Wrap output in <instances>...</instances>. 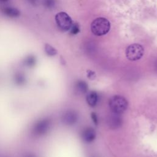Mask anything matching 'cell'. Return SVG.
I'll use <instances>...</instances> for the list:
<instances>
[{"mask_svg": "<svg viewBox=\"0 0 157 157\" xmlns=\"http://www.w3.org/2000/svg\"><path fill=\"white\" fill-rule=\"evenodd\" d=\"M110 28V22L105 18L100 17L95 19L91 24V30L96 36L106 34Z\"/></svg>", "mask_w": 157, "mask_h": 157, "instance_id": "obj_1", "label": "cell"}, {"mask_svg": "<svg viewBox=\"0 0 157 157\" xmlns=\"http://www.w3.org/2000/svg\"><path fill=\"white\" fill-rule=\"evenodd\" d=\"M109 107L113 113L121 114L128 107V101L123 96L120 95L113 96L109 102Z\"/></svg>", "mask_w": 157, "mask_h": 157, "instance_id": "obj_2", "label": "cell"}, {"mask_svg": "<svg viewBox=\"0 0 157 157\" xmlns=\"http://www.w3.org/2000/svg\"><path fill=\"white\" fill-rule=\"evenodd\" d=\"M55 21L58 28L63 31H69L72 25L71 18L64 12H60L55 15Z\"/></svg>", "mask_w": 157, "mask_h": 157, "instance_id": "obj_3", "label": "cell"}, {"mask_svg": "<svg viewBox=\"0 0 157 157\" xmlns=\"http://www.w3.org/2000/svg\"><path fill=\"white\" fill-rule=\"evenodd\" d=\"M144 53L143 47L138 44H133L129 45L126 50V58L130 61L140 59Z\"/></svg>", "mask_w": 157, "mask_h": 157, "instance_id": "obj_4", "label": "cell"}, {"mask_svg": "<svg viewBox=\"0 0 157 157\" xmlns=\"http://www.w3.org/2000/svg\"><path fill=\"white\" fill-rule=\"evenodd\" d=\"M107 123L109 127L112 129H117L120 127L122 124V118L120 114L112 112V114L109 116Z\"/></svg>", "mask_w": 157, "mask_h": 157, "instance_id": "obj_5", "label": "cell"}, {"mask_svg": "<svg viewBox=\"0 0 157 157\" xmlns=\"http://www.w3.org/2000/svg\"><path fill=\"white\" fill-rule=\"evenodd\" d=\"M78 119V115L74 110L66 112L63 116V121L67 125H72L75 123Z\"/></svg>", "mask_w": 157, "mask_h": 157, "instance_id": "obj_6", "label": "cell"}, {"mask_svg": "<svg viewBox=\"0 0 157 157\" xmlns=\"http://www.w3.org/2000/svg\"><path fill=\"white\" fill-rule=\"evenodd\" d=\"M96 131L91 127L86 128L82 132V137L83 140L88 143L93 142L96 138Z\"/></svg>", "mask_w": 157, "mask_h": 157, "instance_id": "obj_7", "label": "cell"}, {"mask_svg": "<svg viewBox=\"0 0 157 157\" xmlns=\"http://www.w3.org/2000/svg\"><path fill=\"white\" fill-rule=\"evenodd\" d=\"M2 11L6 16L10 18H17L20 15V11L13 7H6L2 9Z\"/></svg>", "mask_w": 157, "mask_h": 157, "instance_id": "obj_8", "label": "cell"}, {"mask_svg": "<svg viewBox=\"0 0 157 157\" xmlns=\"http://www.w3.org/2000/svg\"><path fill=\"white\" fill-rule=\"evenodd\" d=\"M86 102L91 107H94L98 101V96L96 91H91L89 92L86 95Z\"/></svg>", "mask_w": 157, "mask_h": 157, "instance_id": "obj_9", "label": "cell"}, {"mask_svg": "<svg viewBox=\"0 0 157 157\" xmlns=\"http://www.w3.org/2000/svg\"><path fill=\"white\" fill-rule=\"evenodd\" d=\"M88 85L83 80H78L75 83V90L78 94H84L88 91Z\"/></svg>", "mask_w": 157, "mask_h": 157, "instance_id": "obj_10", "label": "cell"}, {"mask_svg": "<svg viewBox=\"0 0 157 157\" xmlns=\"http://www.w3.org/2000/svg\"><path fill=\"white\" fill-rule=\"evenodd\" d=\"M44 50L46 54L50 56H53L56 55L57 50L48 44H45L44 45Z\"/></svg>", "mask_w": 157, "mask_h": 157, "instance_id": "obj_11", "label": "cell"}, {"mask_svg": "<svg viewBox=\"0 0 157 157\" xmlns=\"http://www.w3.org/2000/svg\"><path fill=\"white\" fill-rule=\"evenodd\" d=\"M42 4L45 8L52 9L56 5V0H42Z\"/></svg>", "mask_w": 157, "mask_h": 157, "instance_id": "obj_12", "label": "cell"}, {"mask_svg": "<svg viewBox=\"0 0 157 157\" xmlns=\"http://www.w3.org/2000/svg\"><path fill=\"white\" fill-rule=\"evenodd\" d=\"M70 33L72 35H75L77 34L79 31H80V28H79V26L78 25V24L77 23H72L70 29Z\"/></svg>", "mask_w": 157, "mask_h": 157, "instance_id": "obj_13", "label": "cell"}, {"mask_svg": "<svg viewBox=\"0 0 157 157\" xmlns=\"http://www.w3.org/2000/svg\"><path fill=\"white\" fill-rule=\"evenodd\" d=\"M87 77L90 80H94L96 78V74L93 71L88 70L87 71Z\"/></svg>", "mask_w": 157, "mask_h": 157, "instance_id": "obj_14", "label": "cell"}, {"mask_svg": "<svg viewBox=\"0 0 157 157\" xmlns=\"http://www.w3.org/2000/svg\"><path fill=\"white\" fill-rule=\"evenodd\" d=\"M91 117L93 121V122L95 124H98V118H97V115L94 112H92L91 113Z\"/></svg>", "mask_w": 157, "mask_h": 157, "instance_id": "obj_15", "label": "cell"}, {"mask_svg": "<svg viewBox=\"0 0 157 157\" xmlns=\"http://www.w3.org/2000/svg\"><path fill=\"white\" fill-rule=\"evenodd\" d=\"M27 1L33 5H36L37 2V0H27Z\"/></svg>", "mask_w": 157, "mask_h": 157, "instance_id": "obj_16", "label": "cell"}, {"mask_svg": "<svg viewBox=\"0 0 157 157\" xmlns=\"http://www.w3.org/2000/svg\"><path fill=\"white\" fill-rule=\"evenodd\" d=\"M9 0H0V2H6L7 1H9Z\"/></svg>", "mask_w": 157, "mask_h": 157, "instance_id": "obj_17", "label": "cell"}, {"mask_svg": "<svg viewBox=\"0 0 157 157\" xmlns=\"http://www.w3.org/2000/svg\"><path fill=\"white\" fill-rule=\"evenodd\" d=\"M155 67H156V70L157 71V61H156V64H155Z\"/></svg>", "mask_w": 157, "mask_h": 157, "instance_id": "obj_18", "label": "cell"}]
</instances>
